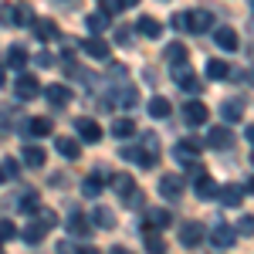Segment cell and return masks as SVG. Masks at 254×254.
<instances>
[{
    "mask_svg": "<svg viewBox=\"0 0 254 254\" xmlns=\"http://www.w3.org/2000/svg\"><path fill=\"white\" fill-rule=\"evenodd\" d=\"M176 24H180L183 31H190V34H203V31H210V27H214V14L200 7V10H190V14L176 17Z\"/></svg>",
    "mask_w": 254,
    "mask_h": 254,
    "instance_id": "obj_1",
    "label": "cell"
},
{
    "mask_svg": "<svg viewBox=\"0 0 254 254\" xmlns=\"http://www.w3.org/2000/svg\"><path fill=\"white\" fill-rule=\"evenodd\" d=\"M234 227H231V224H224V220H217L214 227H210V248H214V251H227V248H231V244H234Z\"/></svg>",
    "mask_w": 254,
    "mask_h": 254,
    "instance_id": "obj_2",
    "label": "cell"
},
{
    "mask_svg": "<svg viewBox=\"0 0 254 254\" xmlns=\"http://www.w3.org/2000/svg\"><path fill=\"white\" fill-rule=\"evenodd\" d=\"M183 187H187V180L180 173H163L159 176V196H163V200H180Z\"/></svg>",
    "mask_w": 254,
    "mask_h": 254,
    "instance_id": "obj_3",
    "label": "cell"
},
{
    "mask_svg": "<svg viewBox=\"0 0 254 254\" xmlns=\"http://www.w3.org/2000/svg\"><path fill=\"white\" fill-rule=\"evenodd\" d=\"M207 116H210V112H207V105H203L200 98H190V102L183 105V122H187V126H203Z\"/></svg>",
    "mask_w": 254,
    "mask_h": 254,
    "instance_id": "obj_4",
    "label": "cell"
},
{
    "mask_svg": "<svg viewBox=\"0 0 254 254\" xmlns=\"http://www.w3.org/2000/svg\"><path fill=\"white\" fill-rule=\"evenodd\" d=\"M173 224V214L166 207H149L146 210V231H166Z\"/></svg>",
    "mask_w": 254,
    "mask_h": 254,
    "instance_id": "obj_5",
    "label": "cell"
},
{
    "mask_svg": "<svg viewBox=\"0 0 254 254\" xmlns=\"http://www.w3.org/2000/svg\"><path fill=\"white\" fill-rule=\"evenodd\" d=\"M173 78H176V85H180L187 95H200V92H203L200 78H196L193 71H187V64H183V68H173Z\"/></svg>",
    "mask_w": 254,
    "mask_h": 254,
    "instance_id": "obj_6",
    "label": "cell"
},
{
    "mask_svg": "<svg viewBox=\"0 0 254 254\" xmlns=\"http://www.w3.org/2000/svg\"><path fill=\"white\" fill-rule=\"evenodd\" d=\"M122 159H129V163H136V166H146V170L156 166V153H149L146 146H136V149H132V146H122Z\"/></svg>",
    "mask_w": 254,
    "mask_h": 254,
    "instance_id": "obj_7",
    "label": "cell"
},
{
    "mask_svg": "<svg viewBox=\"0 0 254 254\" xmlns=\"http://www.w3.org/2000/svg\"><path fill=\"white\" fill-rule=\"evenodd\" d=\"M163 58H166V64H173V68H183L187 58H190V51H187L183 41H170V44L163 48Z\"/></svg>",
    "mask_w": 254,
    "mask_h": 254,
    "instance_id": "obj_8",
    "label": "cell"
},
{
    "mask_svg": "<svg viewBox=\"0 0 254 254\" xmlns=\"http://www.w3.org/2000/svg\"><path fill=\"white\" fill-rule=\"evenodd\" d=\"M105 183H112V176L105 173V170H95L92 176H85V180H81V193H85V196H98Z\"/></svg>",
    "mask_w": 254,
    "mask_h": 254,
    "instance_id": "obj_9",
    "label": "cell"
},
{
    "mask_svg": "<svg viewBox=\"0 0 254 254\" xmlns=\"http://www.w3.org/2000/svg\"><path fill=\"white\" fill-rule=\"evenodd\" d=\"M14 92H17V98H38L41 95V85L34 75H27V71H20V78L14 81Z\"/></svg>",
    "mask_w": 254,
    "mask_h": 254,
    "instance_id": "obj_10",
    "label": "cell"
},
{
    "mask_svg": "<svg viewBox=\"0 0 254 254\" xmlns=\"http://www.w3.org/2000/svg\"><path fill=\"white\" fill-rule=\"evenodd\" d=\"M207 146H210V149H231V146H234L231 129H227V126H214V129L207 132Z\"/></svg>",
    "mask_w": 254,
    "mask_h": 254,
    "instance_id": "obj_11",
    "label": "cell"
},
{
    "mask_svg": "<svg viewBox=\"0 0 254 254\" xmlns=\"http://www.w3.org/2000/svg\"><path fill=\"white\" fill-rule=\"evenodd\" d=\"M200 241H203V227H200L196 220H187V224L180 227V244H183V248H196Z\"/></svg>",
    "mask_w": 254,
    "mask_h": 254,
    "instance_id": "obj_12",
    "label": "cell"
},
{
    "mask_svg": "<svg viewBox=\"0 0 254 254\" xmlns=\"http://www.w3.org/2000/svg\"><path fill=\"white\" fill-rule=\"evenodd\" d=\"M75 132H78L85 142H98L102 139V126L95 119H75Z\"/></svg>",
    "mask_w": 254,
    "mask_h": 254,
    "instance_id": "obj_13",
    "label": "cell"
},
{
    "mask_svg": "<svg viewBox=\"0 0 254 254\" xmlns=\"http://www.w3.org/2000/svg\"><path fill=\"white\" fill-rule=\"evenodd\" d=\"M81 51H85L88 58H95V61H105V58H109V41H102V38H85V41H81Z\"/></svg>",
    "mask_w": 254,
    "mask_h": 254,
    "instance_id": "obj_14",
    "label": "cell"
},
{
    "mask_svg": "<svg viewBox=\"0 0 254 254\" xmlns=\"http://www.w3.org/2000/svg\"><path fill=\"white\" fill-rule=\"evenodd\" d=\"M244 193H248V190H244L241 183H227V187H220V190H217V196H220V203H224V207H237V203L244 200Z\"/></svg>",
    "mask_w": 254,
    "mask_h": 254,
    "instance_id": "obj_15",
    "label": "cell"
},
{
    "mask_svg": "<svg viewBox=\"0 0 254 254\" xmlns=\"http://www.w3.org/2000/svg\"><path fill=\"white\" fill-rule=\"evenodd\" d=\"M44 98H48L55 109H61V105L71 102V88H68V85H48V88H44Z\"/></svg>",
    "mask_w": 254,
    "mask_h": 254,
    "instance_id": "obj_16",
    "label": "cell"
},
{
    "mask_svg": "<svg viewBox=\"0 0 254 254\" xmlns=\"http://www.w3.org/2000/svg\"><path fill=\"white\" fill-rule=\"evenodd\" d=\"M214 41H217V48H224V51H237V48H241L234 27H217V31H214Z\"/></svg>",
    "mask_w": 254,
    "mask_h": 254,
    "instance_id": "obj_17",
    "label": "cell"
},
{
    "mask_svg": "<svg viewBox=\"0 0 254 254\" xmlns=\"http://www.w3.org/2000/svg\"><path fill=\"white\" fill-rule=\"evenodd\" d=\"M68 234H71V237H81V241H85V237H92L88 217H85V214H71V217H68Z\"/></svg>",
    "mask_w": 254,
    "mask_h": 254,
    "instance_id": "obj_18",
    "label": "cell"
},
{
    "mask_svg": "<svg viewBox=\"0 0 254 254\" xmlns=\"http://www.w3.org/2000/svg\"><path fill=\"white\" fill-rule=\"evenodd\" d=\"M196 149H200V142H196V139H180V142H176V159H180V163H193L196 159Z\"/></svg>",
    "mask_w": 254,
    "mask_h": 254,
    "instance_id": "obj_19",
    "label": "cell"
},
{
    "mask_svg": "<svg viewBox=\"0 0 254 254\" xmlns=\"http://www.w3.org/2000/svg\"><path fill=\"white\" fill-rule=\"evenodd\" d=\"M220 119H224V122H241V119H244V102H241V98L224 102V105H220Z\"/></svg>",
    "mask_w": 254,
    "mask_h": 254,
    "instance_id": "obj_20",
    "label": "cell"
},
{
    "mask_svg": "<svg viewBox=\"0 0 254 254\" xmlns=\"http://www.w3.org/2000/svg\"><path fill=\"white\" fill-rule=\"evenodd\" d=\"M207 78H210V81L231 78V64H227L224 58H210V61H207Z\"/></svg>",
    "mask_w": 254,
    "mask_h": 254,
    "instance_id": "obj_21",
    "label": "cell"
},
{
    "mask_svg": "<svg viewBox=\"0 0 254 254\" xmlns=\"http://www.w3.org/2000/svg\"><path fill=\"white\" fill-rule=\"evenodd\" d=\"M55 149H58L64 159H78L81 156V146L71 136H58V139H55Z\"/></svg>",
    "mask_w": 254,
    "mask_h": 254,
    "instance_id": "obj_22",
    "label": "cell"
},
{
    "mask_svg": "<svg viewBox=\"0 0 254 254\" xmlns=\"http://www.w3.org/2000/svg\"><path fill=\"white\" fill-rule=\"evenodd\" d=\"M34 34H38V41H55L58 38V27H55V20H48V17H38L34 24Z\"/></svg>",
    "mask_w": 254,
    "mask_h": 254,
    "instance_id": "obj_23",
    "label": "cell"
},
{
    "mask_svg": "<svg viewBox=\"0 0 254 254\" xmlns=\"http://www.w3.org/2000/svg\"><path fill=\"white\" fill-rule=\"evenodd\" d=\"M20 159H24V166H31V170H41L48 156H44V149H41V146H24Z\"/></svg>",
    "mask_w": 254,
    "mask_h": 254,
    "instance_id": "obj_24",
    "label": "cell"
},
{
    "mask_svg": "<svg viewBox=\"0 0 254 254\" xmlns=\"http://www.w3.org/2000/svg\"><path fill=\"white\" fill-rule=\"evenodd\" d=\"M51 129H55V122H51V119H44V116H34L31 122H27V132H31L34 139L51 136Z\"/></svg>",
    "mask_w": 254,
    "mask_h": 254,
    "instance_id": "obj_25",
    "label": "cell"
},
{
    "mask_svg": "<svg viewBox=\"0 0 254 254\" xmlns=\"http://www.w3.org/2000/svg\"><path fill=\"white\" fill-rule=\"evenodd\" d=\"M193 187H196V196H200V200H210V196H217V183H214V180H210L207 173L196 176Z\"/></svg>",
    "mask_w": 254,
    "mask_h": 254,
    "instance_id": "obj_26",
    "label": "cell"
},
{
    "mask_svg": "<svg viewBox=\"0 0 254 254\" xmlns=\"http://www.w3.org/2000/svg\"><path fill=\"white\" fill-rule=\"evenodd\" d=\"M44 234H48V227H44L41 220H31V224L20 231V237H24L27 244H38V241H44Z\"/></svg>",
    "mask_w": 254,
    "mask_h": 254,
    "instance_id": "obj_27",
    "label": "cell"
},
{
    "mask_svg": "<svg viewBox=\"0 0 254 254\" xmlns=\"http://www.w3.org/2000/svg\"><path fill=\"white\" fill-rule=\"evenodd\" d=\"M149 116H153V119H170V116H173V105H170L163 95L149 98Z\"/></svg>",
    "mask_w": 254,
    "mask_h": 254,
    "instance_id": "obj_28",
    "label": "cell"
},
{
    "mask_svg": "<svg viewBox=\"0 0 254 254\" xmlns=\"http://www.w3.org/2000/svg\"><path fill=\"white\" fill-rule=\"evenodd\" d=\"M136 27H139V34H146V38H163V24L153 17H139Z\"/></svg>",
    "mask_w": 254,
    "mask_h": 254,
    "instance_id": "obj_29",
    "label": "cell"
},
{
    "mask_svg": "<svg viewBox=\"0 0 254 254\" xmlns=\"http://www.w3.org/2000/svg\"><path fill=\"white\" fill-rule=\"evenodd\" d=\"M146 251L149 254H166V237L159 231H146Z\"/></svg>",
    "mask_w": 254,
    "mask_h": 254,
    "instance_id": "obj_30",
    "label": "cell"
},
{
    "mask_svg": "<svg viewBox=\"0 0 254 254\" xmlns=\"http://www.w3.org/2000/svg\"><path fill=\"white\" fill-rule=\"evenodd\" d=\"M136 132V119H116L112 122V136L116 139H129Z\"/></svg>",
    "mask_w": 254,
    "mask_h": 254,
    "instance_id": "obj_31",
    "label": "cell"
},
{
    "mask_svg": "<svg viewBox=\"0 0 254 254\" xmlns=\"http://www.w3.org/2000/svg\"><path fill=\"white\" fill-rule=\"evenodd\" d=\"M112 187H116V193L122 196V200H126V196H129L132 190H136V183H132V176H129V173H119V176H112Z\"/></svg>",
    "mask_w": 254,
    "mask_h": 254,
    "instance_id": "obj_32",
    "label": "cell"
},
{
    "mask_svg": "<svg viewBox=\"0 0 254 254\" xmlns=\"http://www.w3.org/2000/svg\"><path fill=\"white\" fill-rule=\"evenodd\" d=\"M98 227H105V231H112L116 227V210H109V207H95V214H92Z\"/></svg>",
    "mask_w": 254,
    "mask_h": 254,
    "instance_id": "obj_33",
    "label": "cell"
},
{
    "mask_svg": "<svg viewBox=\"0 0 254 254\" xmlns=\"http://www.w3.org/2000/svg\"><path fill=\"white\" fill-rule=\"evenodd\" d=\"M7 61H10V68H17V71H24V68H27V51H24L20 44H14V48L7 51Z\"/></svg>",
    "mask_w": 254,
    "mask_h": 254,
    "instance_id": "obj_34",
    "label": "cell"
},
{
    "mask_svg": "<svg viewBox=\"0 0 254 254\" xmlns=\"http://www.w3.org/2000/svg\"><path fill=\"white\" fill-rule=\"evenodd\" d=\"M17 207L24 210V214H34V210H41V203H38V193H34V190H27V193H20V196H17Z\"/></svg>",
    "mask_w": 254,
    "mask_h": 254,
    "instance_id": "obj_35",
    "label": "cell"
},
{
    "mask_svg": "<svg viewBox=\"0 0 254 254\" xmlns=\"http://www.w3.org/2000/svg\"><path fill=\"white\" fill-rule=\"evenodd\" d=\"M0 24L17 27V3H0Z\"/></svg>",
    "mask_w": 254,
    "mask_h": 254,
    "instance_id": "obj_36",
    "label": "cell"
},
{
    "mask_svg": "<svg viewBox=\"0 0 254 254\" xmlns=\"http://www.w3.org/2000/svg\"><path fill=\"white\" fill-rule=\"evenodd\" d=\"M234 234H244V237H251V234H254V217H251V214H244L241 220H237Z\"/></svg>",
    "mask_w": 254,
    "mask_h": 254,
    "instance_id": "obj_37",
    "label": "cell"
},
{
    "mask_svg": "<svg viewBox=\"0 0 254 254\" xmlns=\"http://www.w3.org/2000/svg\"><path fill=\"white\" fill-rule=\"evenodd\" d=\"M122 203H126V207H129V210H139V207H142V203H146V196H142V190H132V193L126 196V200H122Z\"/></svg>",
    "mask_w": 254,
    "mask_h": 254,
    "instance_id": "obj_38",
    "label": "cell"
},
{
    "mask_svg": "<svg viewBox=\"0 0 254 254\" xmlns=\"http://www.w3.org/2000/svg\"><path fill=\"white\" fill-rule=\"evenodd\" d=\"M85 24H88V31H102V27L109 24V17H105V14H88Z\"/></svg>",
    "mask_w": 254,
    "mask_h": 254,
    "instance_id": "obj_39",
    "label": "cell"
},
{
    "mask_svg": "<svg viewBox=\"0 0 254 254\" xmlns=\"http://www.w3.org/2000/svg\"><path fill=\"white\" fill-rule=\"evenodd\" d=\"M116 44L119 48H129V44H132V27H119L116 31Z\"/></svg>",
    "mask_w": 254,
    "mask_h": 254,
    "instance_id": "obj_40",
    "label": "cell"
},
{
    "mask_svg": "<svg viewBox=\"0 0 254 254\" xmlns=\"http://www.w3.org/2000/svg\"><path fill=\"white\" fill-rule=\"evenodd\" d=\"M0 173H3V180H14L17 176V163L14 159H0Z\"/></svg>",
    "mask_w": 254,
    "mask_h": 254,
    "instance_id": "obj_41",
    "label": "cell"
},
{
    "mask_svg": "<svg viewBox=\"0 0 254 254\" xmlns=\"http://www.w3.org/2000/svg\"><path fill=\"white\" fill-rule=\"evenodd\" d=\"M10 237H17L14 220H0V241H10Z\"/></svg>",
    "mask_w": 254,
    "mask_h": 254,
    "instance_id": "obj_42",
    "label": "cell"
},
{
    "mask_svg": "<svg viewBox=\"0 0 254 254\" xmlns=\"http://www.w3.org/2000/svg\"><path fill=\"white\" fill-rule=\"evenodd\" d=\"M34 64H41V68H55V55H51V51H38V55H34Z\"/></svg>",
    "mask_w": 254,
    "mask_h": 254,
    "instance_id": "obj_43",
    "label": "cell"
},
{
    "mask_svg": "<svg viewBox=\"0 0 254 254\" xmlns=\"http://www.w3.org/2000/svg\"><path fill=\"white\" fill-rule=\"evenodd\" d=\"M0 126H3V129L14 126V109H10V105H0Z\"/></svg>",
    "mask_w": 254,
    "mask_h": 254,
    "instance_id": "obj_44",
    "label": "cell"
},
{
    "mask_svg": "<svg viewBox=\"0 0 254 254\" xmlns=\"http://www.w3.org/2000/svg\"><path fill=\"white\" fill-rule=\"evenodd\" d=\"M34 20H38V17L31 14V7H17V27H20V24H34Z\"/></svg>",
    "mask_w": 254,
    "mask_h": 254,
    "instance_id": "obj_45",
    "label": "cell"
},
{
    "mask_svg": "<svg viewBox=\"0 0 254 254\" xmlns=\"http://www.w3.org/2000/svg\"><path fill=\"white\" fill-rule=\"evenodd\" d=\"M119 10H122L119 0H102V14H105V17H109V14H119Z\"/></svg>",
    "mask_w": 254,
    "mask_h": 254,
    "instance_id": "obj_46",
    "label": "cell"
},
{
    "mask_svg": "<svg viewBox=\"0 0 254 254\" xmlns=\"http://www.w3.org/2000/svg\"><path fill=\"white\" fill-rule=\"evenodd\" d=\"M187 173H190V176H193V180H196V176H203V173H207V170H203V166H200V163H196V159H193V163H187Z\"/></svg>",
    "mask_w": 254,
    "mask_h": 254,
    "instance_id": "obj_47",
    "label": "cell"
},
{
    "mask_svg": "<svg viewBox=\"0 0 254 254\" xmlns=\"http://www.w3.org/2000/svg\"><path fill=\"white\" fill-rule=\"evenodd\" d=\"M41 224H44V227H55V224H58V217L51 214V210H41Z\"/></svg>",
    "mask_w": 254,
    "mask_h": 254,
    "instance_id": "obj_48",
    "label": "cell"
},
{
    "mask_svg": "<svg viewBox=\"0 0 254 254\" xmlns=\"http://www.w3.org/2000/svg\"><path fill=\"white\" fill-rule=\"evenodd\" d=\"M55 251H58V254H75V248H71L68 241H58V248H55Z\"/></svg>",
    "mask_w": 254,
    "mask_h": 254,
    "instance_id": "obj_49",
    "label": "cell"
},
{
    "mask_svg": "<svg viewBox=\"0 0 254 254\" xmlns=\"http://www.w3.org/2000/svg\"><path fill=\"white\" fill-rule=\"evenodd\" d=\"M122 3V10H132V7H139V0H119Z\"/></svg>",
    "mask_w": 254,
    "mask_h": 254,
    "instance_id": "obj_50",
    "label": "cell"
},
{
    "mask_svg": "<svg viewBox=\"0 0 254 254\" xmlns=\"http://www.w3.org/2000/svg\"><path fill=\"white\" fill-rule=\"evenodd\" d=\"M75 254H98V248H92V244H85V248H78Z\"/></svg>",
    "mask_w": 254,
    "mask_h": 254,
    "instance_id": "obj_51",
    "label": "cell"
},
{
    "mask_svg": "<svg viewBox=\"0 0 254 254\" xmlns=\"http://www.w3.org/2000/svg\"><path fill=\"white\" fill-rule=\"evenodd\" d=\"M244 136H248V142L254 146V126H248V129H244Z\"/></svg>",
    "mask_w": 254,
    "mask_h": 254,
    "instance_id": "obj_52",
    "label": "cell"
},
{
    "mask_svg": "<svg viewBox=\"0 0 254 254\" xmlns=\"http://www.w3.org/2000/svg\"><path fill=\"white\" fill-rule=\"evenodd\" d=\"M109 254H132V251H129V248H122V244H119V248H112V251H109Z\"/></svg>",
    "mask_w": 254,
    "mask_h": 254,
    "instance_id": "obj_53",
    "label": "cell"
},
{
    "mask_svg": "<svg viewBox=\"0 0 254 254\" xmlns=\"http://www.w3.org/2000/svg\"><path fill=\"white\" fill-rule=\"evenodd\" d=\"M3 81H7V75H3V68H0V88H3Z\"/></svg>",
    "mask_w": 254,
    "mask_h": 254,
    "instance_id": "obj_54",
    "label": "cell"
},
{
    "mask_svg": "<svg viewBox=\"0 0 254 254\" xmlns=\"http://www.w3.org/2000/svg\"><path fill=\"white\" fill-rule=\"evenodd\" d=\"M244 190H254V176H251V180H248V187H244Z\"/></svg>",
    "mask_w": 254,
    "mask_h": 254,
    "instance_id": "obj_55",
    "label": "cell"
},
{
    "mask_svg": "<svg viewBox=\"0 0 254 254\" xmlns=\"http://www.w3.org/2000/svg\"><path fill=\"white\" fill-rule=\"evenodd\" d=\"M248 78H251V81H254V68H251V75H248Z\"/></svg>",
    "mask_w": 254,
    "mask_h": 254,
    "instance_id": "obj_56",
    "label": "cell"
}]
</instances>
